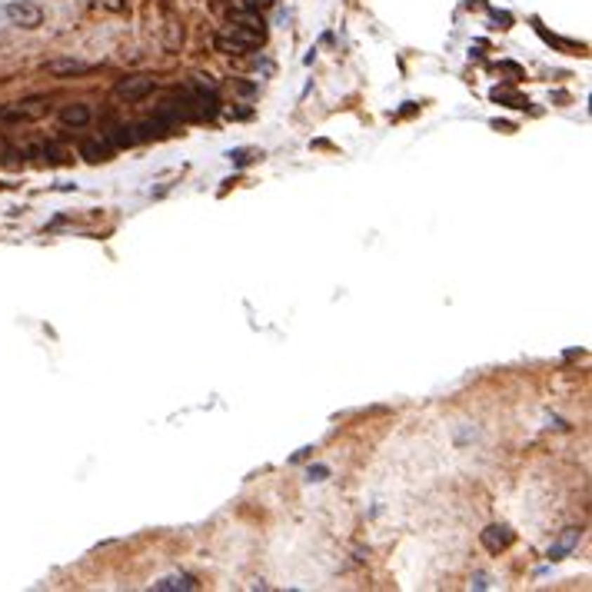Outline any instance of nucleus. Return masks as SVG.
I'll list each match as a JSON object with an SVG mask.
<instances>
[{
    "label": "nucleus",
    "mask_w": 592,
    "mask_h": 592,
    "mask_svg": "<svg viewBox=\"0 0 592 592\" xmlns=\"http://www.w3.org/2000/svg\"><path fill=\"white\" fill-rule=\"evenodd\" d=\"M4 13H7L11 24L27 27V30H34V27L44 24V11H40L37 4H30V0H13V4L4 7Z\"/></svg>",
    "instance_id": "obj_1"
},
{
    "label": "nucleus",
    "mask_w": 592,
    "mask_h": 592,
    "mask_svg": "<svg viewBox=\"0 0 592 592\" xmlns=\"http://www.w3.org/2000/svg\"><path fill=\"white\" fill-rule=\"evenodd\" d=\"M80 153L87 157L90 164H100V160H110V150H107L103 143H97V140H90V143H84V147H80Z\"/></svg>",
    "instance_id": "obj_8"
},
{
    "label": "nucleus",
    "mask_w": 592,
    "mask_h": 592,
    "mask_svg": "<svg viewBox=\"0 0 592 592\" xmlns=\"http://www.w3.org/2000/svg\"><path fill=\"white\" fill-rule=\"evenodd\" d=\"M47 70H51L53 77H70V74H87L90 63H84V60H53V63H47Z\"/></svg>",
    "instance_id": "obj_5"
},
{
    "label": "nucleus",
    "mask_w": 592,
    "mask_h": 592,
    "mask_svg": "<svg viewBox=\"0 0 592 592\" xmlns=\"http://www.w3.org/2000/svg\"><path fill=\"white\" fill-rule=\"evenodd\" d=\"M482 546L489 553H503V549L513 546V532L506 529V526H489V529H482Z\"/></svg>",
    "instance_id": "obj_3"
},
{
    "label": "nucleus",
    "mask_w": 592,
    "mask_h": 592,
    "mask_svg": "<svg viewBox=\"0 0 592 592\" xmlns=\"http://www.w3.org/2000/svg\"><path fill=\"white\" fill-rule=\"evenodd\" d=\"M327 473H329L327 466H310V473H306V479H316V482H320V479H327Z\"/></svg>",
    "instance_id": "obj_10"
},
{
    "label": "nucleus",
    "mask_w": 592,
    "mask_h": 592,
    "mask_svg": "<svg viewBox=\"0 0 592 592\" xmlns=\"http://www.w3.org/2000/svg\"><path fill=\"white\" fill-rule=\"evenodd\" d=\"M153 589H157V592H173V589H197V582L190 579V576H170V579H160V582H153Z\"/></svg>",
    "instance_id": "obj_6"
},
{
    "label": "nucleus",
    "mask_w": 592,
    "mask_h": 592,
    "mask_svg": "<svg viewBox=\"0 0 592 592\" xmlns=\"http://www.w3.org/2000/svg\"><path fill=\"white\" fill-rule=\"evenodd\" d=\"M153 90V77H124L114 87L117 97H126V100H140Z\"/></svg>",
    "instance_id": "obj_2"
},
{
    "label": "nucleus",
    "mask_w": 592,
    "mask_h": 592,
    "mask_svg": "<svg viewBox=\"0 0 592 592\" xmlns=\"http://www.w3.org/2000/svg\"><path fill=\"white\" fill-rule=\"evenodd\" d=\"M114 143H133V133H126V126H117Z\"/></svg>",
    "instance_id": "obj_9"
},
{
    "label": "nucleus",
    "mask_w": 592,
    "mask_h": 592,
    "mask_svg": "<svg viewBox=\"0 0 592 592\" xmlns=\"http://www.w3.org/2000/svg\"><path fill=\"white\" fill-rule=\"evenodd\" d=\"M60 124L67 126H87L90 124V107L87 103H70L60 110Z\"/></svg>",
    "instance_id": "obj_4"
},
{
    "label": "nucleus",
    "mask_w": 592,
    "mask_h": 592,
    "mask_svg": "<svg viewBox=\"0 0 592 592\" xmlns=\"http://www.w3.org/2000/svg\"><path fill=\"white\" fill-rule=\"evenodd\" d=\"M576 542H579V529H569L563 539L555 542V546H549V559H563V555H566Z\"/></svg>",
    "instance_id": "obj_7"
}]
</instances>
